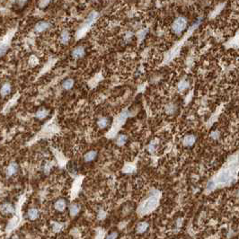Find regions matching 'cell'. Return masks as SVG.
Segmentation results:
<instances>
[{
	"label": "cell",
	"instance_id": "obj_15",
	"mask_svg": "<svg viewBox=\"0 0 239 239\" xmlns=\"http://www.w3.org/2000/svg\"><path fill=\"white\" fill-rule=\"evenodd\" d=\"M79 210H80V207H79V205H77L76 203H73L69 208V211H70L71 216H76L79 212Z\"/></svg>",
	"mask_w": 239,
	"mask_h": 239
},
{
	"label": "cell",
	"instance_id": "obj_13",
	"mask_svg": "<svg viewBox=\"0 0 239 239\" xmlns=\"http://www.w3.org/2000/svg\"><path fill=\"white\" fill-rule=\"evenodd\" d=\"M49 115V111L46 109H40L39 111L36 113V118H38L40 119H45Z\"/></svg>",
	"mask_w": 239,
	"mask_h": 239
},
{
	"label": "cell",
	"instance_id": "obj_25",
	"mask_svg": "<svg viewBox=\"0 0 239 239\" xmlns=\"http://www.w3.org/2000/svg\"><path fill=\"white\" fill-rule=\"evenodd\" d=\"M174 112V106L173 105H169L167 108V113H173Z\"/></svg>",
	"mask_w": 239,
	"mask_h": 239
},
{
	"label": "cell",
	"instance_id": "obj_2",
	"mask_svg": "<svg viewBox=\"0 0 239 239\" xmlns=\"http://www.w3.org/2000/svg\"><path fill=\"white\" fill-rule=\"evenodd\" d=\"M185 27H186V21L184 18H182V17H179L178 19L175 20V22L173 23V32L179 34L181 33L183 30L185 29Z\"/></svg>",
	"mask_w": 239,
	"mask_h": 239
},
{
	"label": "cell",
	"instance_id": "obj_7",
	"mask_svg": "<svg viewBox=\"0 0 239 239\" xmlns=\"http://www.w3.org/2000/svg\"><path fill=\"white\" fill-rule=\"evenodd\" d=\"M50 27V23L48 22H45V21H41L40 23H38L35 26V31L38 32H41L45 30H47Z\"/></svg>",
	"mask_w": 239,
	"mask_h": 239
},
{
	"label": "cell",
	"instance_id": "obj_21",
	"mask_svg": "<svg viewBox=\"0 0 239 239\" xmlns=\"http://www.w3.org/2000/svg\"><path fill=\"white\" fill-rule=\"evenodd\" d=\"M215 186H216L215 182H212V181H210V182H208V184H207V189H208V190H212V189L215 188Z\"/></svg>",
	"mask_w": 239,
	"mask_h": 239
},
{
	"label": "cell",
	"instance_id": "obj_23",
	"mask_svg": "<svg viewBox=\"0 0 239 239\" xmlns=\"http://www.w3.org/2000/svg\"><path fill=\"white\" fill-rule=\"evenodd\" d=\"M6 49L7 47L6 45H2V46H0V56H2V55H4L6 51Z\"/></svg>",
	"mask_w": 239,
	"mask_h": 239
},
{
	"label": "cell",
	"instance_id": "obj_24",
	"mask_svg": "<svg viewBox=\"0 0 239 239\" xmlns=\"http://www.w3.org/2000/svg\"><path fill=\"white\" fill-rule=\"evenodd\" d=\"M187 87H188V84H187L186 82H184V81H183V82L182 83V84L179 86V89H180L181 91H183V90H184L185 88H187Z\"/></svg>",
	"mask_w": 239,
	"mask_h": 239
},
{
	"label": "cell",
	"instance_id": "obj_5",
	"mask_svg": "<svg viewBox=\"0 0 239 239\" xmlns=\"http://www.w3.org/2000/svg\"><path fill=\"white\" fill-rule=\"evenodd\" d=\"M67 207V201L64 199H59L54 204V208L58 211H63Z\"/></svg>",
	"mask_w": 239,
	"mask_h": 239
},
{
	"label": "cell",
	"instance_id": "obj_3",
	"mask_svg": "<svg viewBox=\"0 0 239 239\" xmlns=\"http://www.w3.org/2000/svg\"><path fill=\"white\" fill-rule=\"evenodd\" d=\"M232 179V173L229 171V170H227V171H224L222 172L221 173L219 174V175L217 177V180L218 182H221V183H225V182H227Z\"/></svg>",
	"mask_w": 239,
	"mask_h": 239
},
{
	"label": "cell",
	"instance_id": "obj_17",
	"mask_svg": "<svg viewBox=\"0 0 239 239\" xmlns=\"http://www.w3.org/2000/svg\"><path fill=\"white\" fill-rule=\"evenodd\" d=\"M109 125V119L107 118H102L98 121V126L101 128H105Z\"/></svg>",
	"mask_w": 239,
	"mask_h": 239
},
{
	"label": "cell",
	"instance_id": "obj_1",
	"mask_svg": "<svg viewBox=\"0 0 239 239\" xmlns=\"http://www.w3.org/2000/svg\"><path fill=\"white\" fill-rule=\"evenodd\" d=\"M157 198L151 196L141 205L140 212L142 214L148 213V212H149V211L153 210L155 207H157Z\"/></svg>",
	"mask_w": 239,
	"mask_h": 239
},
{
	"label": "cell",
	"instance_id": "obj_18",
	"mask_svg": "<svg viewBox=\"0 0 239 239\" xmlns=\"http://www.w3.org/2000/svg\"><path fill=\"white\" fill-rule=\"evenodd\" d=\"M73 85H74V81H73V79H67V80H65L63 82L62 86L65 89L68 90V89L72 88Z\"/></svg>",
	"mask_w": 239,
	"mask_h": 239
},
{
	"label": "cell",
	"instance_id": "obj_6",
	"mask_svg": "<svg viewBox=\"0 0 239 239\" xmlns=\"http://www.w3.org/2000/svg\"><path fill=\"white\" fill-rule=\"evenodd\" d=\"M1 211L4 214H13L15 212V208L11 203H4L1 206Z\"/></svg>",
	"mask_w": 239,
	"mask_h": 239
},
{
	"label": "cell",
	"instance_id": "obj_16",
	"mask_svg": "<svg viewBox=\"0 0 239 239\" xmlns=\"http://www.w3.org/2000/svg\"><path fill=\"white\" fill-rule=\"evenodd\" d=\"M127 142V137L125 135H119L117 140H116V144L118 146H123Z\"/></svg>",
	"mask_w": 239,
	"mask_h": 239
},
{
	"label": "cell",
	"instance_id": "obj_19",
	"mask_svg": "<svg viewBox=\"0 0 239 239\" xmlns=\"http://www.w3.org/2000/svg\"><path fill=\"white\" fill-rule=\"evenodd\" d=\"M69 38H70V36H69V33L65 31V32H63L60 35V40L63 43H67L68 41H69Z\"/></svg>",
	"mask_w": 239,
	"mask_h": 239
},
{
	"label": "cell",
	"instance_id": "obj_26",
	"mask_svg": "<svg viewBox=\"0 0 239 239\" xmlns=\"http://www.w3.org/2000/svg\"><path fill=\"white\" fill-rule=\"evenodd\" d=\"M210 137H212V139H218V131H213L212 133L210 134Z\"/></svg>",
	"mask_w": 239,
	"mask_h": 239
},
{
	"label": "cell",
	"instance_id": "obj_9",
	"mask_svg": "<svg viewBox=\"0 0 239 239\" xmlns=\"http://www.w3.org/2000/svg\"><path fill=\"white\" fill-rule=\"evenodd\" d=\"M196 141V137L193 136V135H188L184 137V140H183V145L186 146H192Z\"/></svg>",
	"mask_w": 239,
	"mask_h": 239
},
{
	"label": "cell",
	"instance_id": "obj_12",
	"mask_svg": "<svg viewBox=\"0 0 239 239\" xmlns=\"http://www.w3.org/2000/svg\"><path fill=\"white\" fill-rule=\"evenodd\" d=\"M84 54H85V50L83 49L82 47L76 48L72 52V55H73V57L74 58H81V57L84 56Z\"/></svg>",
	"mask_w": 239,
	"mask_h": 239
},
{
	"label": "cell",
	"instance_id": "obj_8",
	"mask_svg": "<svg viewBox=\"0 0 239 239\" xmlns=\"http://www.w3.org/2000/svg\"><path fill=\"white\" fill-rule=\"evenodd\" d=\"M12 90V86L9 83H5V84L2 86L1 90H0V93H1L2 96H6L7 95H9L11 93Z\"/></svg>",
	"mask_w": 239,
	"mask_h": 239
},
{
	"label": "cell",
	"instance_id": "obj_14",
	"mask_svg": "<svg viewBox=\"0 0 239 239\" xmlns=\"http://www.w3.org/2000/svg\"><path fill=\"white\" fill-rule=\"evenodd\" d=\"M148 228H149V224L148 223L146 222H140L137 227V231L139 233H140V234H142V233L146 232Z\"/></svg>",
	"mask_w": 239,
	"mask_h": 239
},
{
	"label": "cell",
	"instance_id": "obj_4",
	"mask_svg": "<svg viewBox=\"0 0 239 239\" xmlns=\"http://www.w3.org/2000/svg\"><path fill=\"white\" fill-rule=\"evenodd\" d=\"M18 169H19V167H18V164L16 163H11L6 168V175L8 177H11V176L15 175V174L17 173Z\"/></svg>",
	"mask_w": 239,
	"mask_h": 239
},
{
	"label": "cell",
	"instance_id": "obj_10",
	"mask_svg": "<svg viewBox=\"0 0 239 239\" xmlns=\"http://www.w3.org/2000/svg\"><path fill=\"white\" fill-rule=\"evenodd\" d=\"M27 215H28V218L32 220H34L36 218H39V215H40V212L37 209L35 208H32V209H30L28 210V212H27Z\"/></svg>",
	"mask_w": 239,
	"mask_h": 239
},
{
	"label": "cell",
	"instance_id": "obj_22",
	"mask_svg": "<svg viewBox=\"0 0 239 239\" xmlns=\"http://www.w3.org/2000/svg\"><path fill=\"white\" fill-rule=\"evenodd\" d=\"M50 2V0H40V3H39V6L41 7H45L47 6Z\"/></svg>",
	"mask_w": 239,
	"mask_h": 239
},
{
	"label": "cell",
	"instance_id": "obj_11",
	"mask_svg": "<svg viewBox=\"0 0 239 239\" xmlns=\"http://www.w3.org/2000/svg\"><path fill=\"white\" fill-rule=\"evenodd\" d=\"M96 155H97V152L95 151V150H92V151L87 152V153L85 155L84 159H85L86 162H91V161H93V160L95 159Z\"/></svg>",
	"mask_w": 239,
	"mask_h": 239
},
{
	"label": "cell",
	"instance_id": "obj_20",
	"mask_svg": "<svg viewBox=\"0 0 239 239\" xmlns=\"http://www.w3.org/2000/svg\"><path fill=\"white\" fill-rule=\"evenodd\" d=\"M118 237V233L117 232H113L111 234H109L106 236V239H117Z\"/></svg>",
	"mask_w": 239,
	"mask_h": 239
}]
</instances>
